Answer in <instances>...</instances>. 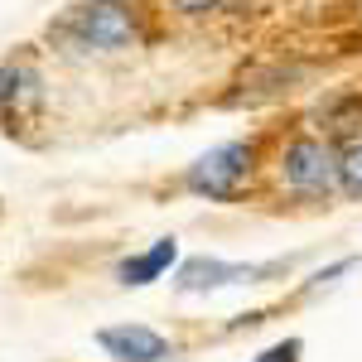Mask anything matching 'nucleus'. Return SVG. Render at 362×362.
<instances>
[{"label": "nucleus", "mask_w": 362, "mask_h": 362, "mask_svg": "<svg viewBox=\"0 0 362 362\" xmlns=\"http://www.w3.org/2000/svg\"><path fill=\"white\" fill-rule=\"evenodd\" d=\"M276 179L285 194L324 203L338 194V145L329 136H290L276 155Z\"/></svg>", "instance_id": "1"}, {"label": "nucleus", "mask_w": 362, "mask_h": 362, "mask_svg": "<svg viewBox=\"0 0 362 362\" xmlns=\"http://www.w3.org/2000/svg\"><path fill=\"white\" fill-rule=\"evenodd\" d=\"M58 34H68L83 54H121L140 39V10L131 0H83Z\"/></svg>", "instance_id": "2"}, {"label": "nucleus", "mask_w": 362, "mask_h": 362, "mask_svg": "<svg viewBox=\"0 0 362 362\" xmlns=\"http://www.w3.org/2000/svg\"><path fill=\"white\" fill-rule=\"evenodd\" d=\"M251 174H256V145L227 140V145H213L208 155H198L184 169V194L208 198V203H232V198L247 194Z\"/></svg>", "instance_id": "3"}, {"label": "nucleus", "mask_w": 362, "mask_h": 362, "mask_svg": "<svg viewBox=\"0 0 362 362\" xmlns=\"http://www.w3.org/2000/svg\"><path fill=\"white\" fill-rule=\"evenodd\" d=\"M39 107H44V78H39V68L29 58L5 63L0 68V121H5V131H15V126H25L29 116H39Z\"/></svg>", "instance_id": "4"}, {"label": "nucleus", "mask_w": 362, "mask_h": 362, "mask_svg": "<svg viewBox=\"0 0 362 362\" xmlns=\"http://www.w3.org/2000/svg\"><path fill=\"white\" fill-rule=\"evenodd\" d=\"M102 353L116 362H169L174 358V343L145 324H116V329H102L97 334Z\"/></svg>", "instance_id": "5"}, {"label": "nucleus", "mask_w": 362, "mask_h": 362, "mask_svg": "<svg viewBox=\"0 0 362 362\" xmlns=\"http://www.w3.org/2000/svg\"><path fill=\"white\" fill-rule=\"evenodd\" d=\"M266 276V266H242V261H218V256H194L179 266L174 285L184 295H208V290H223V285H242V280Z\"/></svg>", "instance_id": "6"}, {"label": "nucleus", "mask_w": 362, "mask_h": 362, "mask_svg": "<svg viewBox=\"0 0 362 362\" xmlns=\"http://www.w3.org/2000/svg\"><path fill=\"white\" fill-rule=\"evenodd\" d=\"M179 261V242L174 237H160V242H150L145 251H136V256H126L121 266H116V280L121 285H150V280H165V271Z\"/></svg>", "instance_id": "7"}, {"label": "nucleus", "mask_w": 362, "mask_h": 362, "mask_svg": "<svg viewBox=\"0 0 362 362\" xmlns=\"http://www.w3.org/2000/svg\"><path fill=\"white\" fill-rule=\"evenodd\" d=\"M314 121H319V136L353 140V136H358V126H362V92H329V97L319 102Z\"/></svg>", "instance_id": "8"}, {"label": "nucleus", "mask_w": 362, "mask_h": 362, "mask_svg": "<svg viewBox=\"0 0 362 362\" xmlns=\"http://www.w3.org/2000/svg\"><path fill=\"white\" fill-rule=\"evenodd\" d=\"M338 194L362 203V140L358 136L338 150Z\"/></svg>", "instance_id": "9"}, {"label": "nucleus", "mask_w": 362, "mask_h": 362, "mask_svg": "<svg viewBox=\"0 0 362 362\" xmlns=\"http://www.w3.org/2000/svg\"><path fill=\"white\" fill-rule=\"evenodd\" d=\"M300 353H305V343H300V338H280V343H271L256 362H300Z\"/></svg>", "instance_id": "10"}, {"label": "nucleus", "mask_w": 362, "mask_h": 362, "mask_svg": "<svg viewBox=\"0 0 362 362\" xmlns=\"http://www.w3.org/2000/svg\"><path fill=\"white\" fill-rule=\"evenodd\" d=\"M165 5H174V10H179V15H189V20L213 15V10H227V0H165Z\"/></svg>", "instance_id": "11"}]
</instances>
